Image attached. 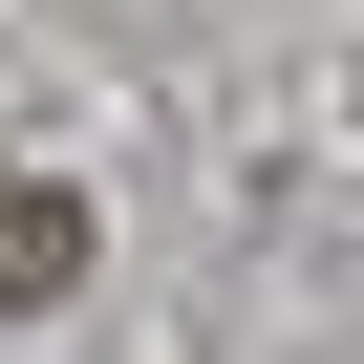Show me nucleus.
Returning a JSON list of instances; mask_svg holds the SVG:
<instances>
[{"mask_svg":"<svg viewBox=\"0 0 364 364\" xmlns=\"http://www.w3.org/2000/svg\"><path fill=\"white\" fill-rule=\"evenodd\" d=\"M86 279V215L43 193V171H0V321H22V300H65Z\"/></svg>","mask_w":364,"mask_h":364,"instance_id":"obj_1","label":"nucleus"}]
</instances>
